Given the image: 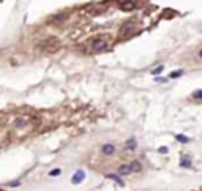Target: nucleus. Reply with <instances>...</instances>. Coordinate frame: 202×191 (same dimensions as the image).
I'll return each mask as SVG.
<instances>
[{"label":"nucleus","instance_id":"obj_3","mask_svg":"<svg viewBox=\"0 0 202 191\" xmlns=\"http://www.w3.org/2000/svg\"><path fill=\"white\" fill-rule=\"evenodd\" d=\"M101 152H103L104 155H112V153L115 152V147H114L112 144H104V145L101 147Z\"/></svg>","mask_w":202,"mask_h":191},{"label":"nucleus","instance_id":"obj_16","mask_svg":"<svg viewBox=\"0 0 202 191\" xmlns=\"http://www.w3.org/2000/svg\"><path fill=\"white\" fill-rule=\"evenodd\" d=\"M199 55H201V57H202V49H201V52H199Z\"/></svg>","mask_w":202,"mask_h":191},{"label":"nucleus","instance_id":"obj_15","mask_svg":"<svg viewBox=\"0 0 202 191\" xmlns=\"http://www.w3.org/2000/svg\"><path fill=\"white\" fill-rule=\"evenodd\" d=\"M158 152H160V153H167V149H166V147H160Z\"/></svg>","mask_w":202,"mask_h":191},{"label":"nucleus","instance_id":"obj_1","mask_svg":"<svg viewBox=\"0 0 202 191\" xmlns=\"http://www.w3.org/2000/svg\"><path fill=\"white\" fill-rule=\"evenodd\" d=\"M106 46H107L106 40H104V38H98V40H95V41L92 43L90 49H92L93 52H100V51H103V49H106Z\"/></svg>","mask_w":202,"mask_h":191},{"label":"nucleus","instance_id":"obj_14","mask_svg":"<svg viewBox=\"0 0 202 191\" xmlns=\"http://www.w3.org/2000/svg\"><path fill=\"white\" fill-rule=\"evenodd\" d=\"M182 73L183 71H174V73H171V78H178V76H182Z\"/></svg>","mask_w":202,"mask_h":191},{"label":"nucleus","instance_id":"obj_9","mask_svg":"<svg viewBox=\"0 0 202 191\" xmlns=\"http://www.w3.org/2000/svg\"><path fill=\"white\" fill-rule=\"evenodd\" d=\"M107 177H109V179H114L117 183H119V185H123L122 179H119V177H117V175H114V174H107Z\"/></svg>","mask_w":202,"mask_h":191},{"label":"nucleus","instance_id":"obj_5","mask_svg":"<svg viewBox=\"0 0 202 191\" xmlns=\"http://www.w3.org/2000/svg\"><path fill=\"white\" fill-rule=\"evenodd\" d=\"M120 5H122L123 10H134L137 6V3H134V2H122Z\"/></svg>","mask_w":202,"mask_h":191},{"label":"nucleus","instance_id":"obj_8","mask_svg":"<svg viewBox=\"0 0 202 191\" xmlns=\"http://www.w3.org/2000/svg\"><path fill=\"white\" fill-rule=\"evenodd\" d=\"M130 166H131V171H133V172H139V171H141V164L137 163V161L131 163Z\"/></svg>","mask_w":202,"mask_h":191},{"label":"nucleus","instance_id":"obj_11","mask_svg":"<svg viewBox=\"0 0 202 191\" xmlns=\"http://www.w3.org/2000/svg\"><path fill=\"white\" fill-rule=\"evenodd\" d=\"M163 70H164V66H158V68H155V70H153V71H152V74H155V76H158V74H160V73H161V71H163Z\"/></svg>","mask_w":202,"mask_h":191},{"label":"nucleus","instance_id":"obj_4","mask_svg":"<svg viewBox=\"0 0 202 191\" xmlns=\"http://www.w3.org/2000/svg\"><path fill=\"white\" fill-rule=\"evenodd\" d=\"M131 172H133V171H131L130 164H122V166L119 167V174H120V175H125V174L128 175V174H131Z\"/></svg>","mask_w":202,"mask_h":191},{"label":"nucleus","instance_id":"obj_13","mask_svg":"<svg viewBox=\"0 0 202 191\" xmlns=\"http://www.w3.org/2000/svg\"><path fill=\"white\" fill-rule=\"evenodd\" d=\"M60 172H62V171H60V169H52V171H50V172H49V175L55 177V175H60Z\"/></svg>","mask_w":202,"mask_h":191},{"label":"nucleus","instance_id":"obj_7","mask_svg":"<svg viewBox=\"0 0 202 191\" xmlns=\"http://www.w3.org/2000/svg\"><path fill=\"white\" fill-rule=\"evenodd\" d=\"M125 147H126V149H130V150H134V149H136V139H130L126 142Z\"/></svg>","mask_w":202,"mask_h":191},{"label":"nucleus","instance_id":"obj_10","mask_svg":"<svg viewBox=\"0 0 202 191\" xmlns=\"http://www.w3.org/2000/svg\"><path fill=\"white\" fill-rule=\"evenodd\" d=\"M193 98H196V100H201V98H202V90H196V92L193 93Z\"/></svg>","mask_w":202,"mask_h":191},{"label":"nucleus","instance_id":"obj_12","mask_svg":"<svg viewBox=\"0 0 202 191\" xmlns=\"http://www.w3.org/2000/svg\"><path fill=\"white\" fill-rule=\"evenodd\" d=\"M175 137H177V141H180V142H188V141H190L186 136H182V134H177Z\"/></svg>","mask_w":202,"mask_h":191},{"label":"nucleus","instance_id":"obj_6","mask_svg":"<svg viewBox=\"0 0 202 191\" xmlns=\"http://www.w3.org/2000/svg\"><path fill=\"white\" fill-rule=\"evenodd\" d=\"M180 166L182 167H191V160L188 158V156H183V158L180 160Z\"/></svg>","mask_w":202,"mask_h":191},{"label":"nucleus","instance_id":"obj_2","mask_svg":"<svg viewBox=\"0 0 202 191\" xmlns=\"http://www.w3.org/2000/svg\"><path fill=\"white\" fill-rule=\"evenodd\" d=\"M84 179H85V172H84L82 169H79V171H76V174L71 177V183L73 185H77V183H81Z\"/></svg>","mask_w":202,"mask_h":191}]
</instances>
